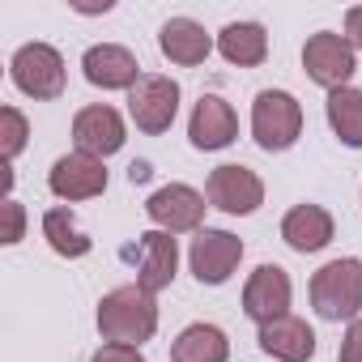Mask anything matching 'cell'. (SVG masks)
<instances>
[{
  "label": "cell",
  "mask_w": 362,
  "mask_h": 362,
  "mask_svg": "<svg viewBox=\"0 0 362 362\" xmlns=\"http://www.w3.org/2000/svg\"><path fill=\"white\" fill-rule=\"evenodd\" d=\"M98 332L107 345H145L158 332V303L141 286H119L98 303Z\"/></svg>",
  "instance_id": "cell-1"
},
{
  "label": "cell",
  "mask_w": 362,
  "mask_h": 362,
  "mask_svg": "<svg viewBox=\"0 0 362 362\" xmlns=\"http://www.w3.org/2000/svg\"><path fill=\"white\" fill-rule=\"evenodd\" d=\"M311 307L320 320H358L362 311V260L358 256H341V260H328L315 277H311Z\"/></svg>",
  "instance_id": "cell-2"
},
{
  "label": "cell",
  "mask_w": 362,
  "mask_h": 362,
  "mask_svg": "<svg viewBox=\"0 0 362 362\" xmlns=\"http://www.w3.org/2000/svg\"><path fill=\"white\" fill-rule=\"evenodd\" d=\"M252 136L260 149L281 153L303 136V107L286 90H260L252 103Z\"/></svg>",
  "instance_id": "cell-3"
},
{
  "label": "cell",
  "mask_w": 362,
  "mask_h": 362,
  "mask_svg": "<svg viewBox=\"0 0 362 362\" xmlns=\"http://www.w3.org/2000/svg\"><path fill=\"white\" fill-rule=\"evenodd\" d=\"M9 77H13V86L26 98H39V103L64 94V60H60V52L52 43H26V47H18L13 60H9Z\"/></svg>",
  "instance_id": "cell-4"
},
{
  "label": "cell",
  "mask_w": 362,
  "mask_h": 362,
  "mask_svg": "<svg viewBox=\"0 0 362 362\" xmlns=\"http://www.w3.org/2000/svg\"><path fill=\"white\" fill-rule=\"evenodd\" d=\"M303 69L315 86H324L328 94L332 90H345L349 77L358 73V56L349 47L345 35H332V30H320L303 43Z\"/></svg>",
  "instance_id": "cell-5"
},
{
  "label": "cell",
  "mask_w": 362,
  "mask_h": 362,
  "mask_svg": "<svg viewBox=\"0 0 362 362\" xmlns=\"http://www.w3.org/2000/svg\"><path fill=\"white\" fill-rule=\"evenodd\" d=\"M128 115H132V124H136L141 132H149V136L166 132V128L175 124V115H179V86H175L170 77H162V73H145V77L128 90Z\"/></svg>",
  "instance_id": "cell-6"
},
{
  "label": "cell",
  "mask_w": 362,
  "mask_h": 362,
  "mask_svg": "<svg viewBox=\"0 0 362 362\" xmlns=\"http://www.w3.org/2000/svg\"><path fill=\"white\" fill-rule=\"evenodd\" d=\"M205 197H209L214 209L243 218V214H256V209L264 205V184H260V175H256L252 166L226 162V166H218V170L209 175Z\"/></svg>",
  "instance_id": "cell-7"
},
{
  "label": "cell",
  "mask_w": 362,
  "mask_h": 362,
  "mask_svg": "<svg viewBox=\"0 0 362 362\" xmlns=\"http://www.w3.org/2000/svg\"><path fill=\"white\" fill-rule=\"evenodd\" d=\"M205 197L188 184H166L158 188L149 201H145V214L153 222V230H166V235H188V230H201L205 222Z\"/></svg>",
  "instance_id": "cell-8"
},
{
  "label": "cell",
  "mask_w": 362,
  "mask_h": 362,
  "mask_svg": "<svg viewBox=\"0 0 362 362\" xmlns=\"http://www.w3.org/2000/svg\"><path fill=\"white\" fill-rule=\"evenodd\" d=\"M188 260H192V273L201 286H222V281H230V273L243 260V239H235L230 230L205 226V230H197Z\"/></svg>",
  "instance_id": "cell-9"
},
{
  "label": "cell",
  "mask_w": 362,
  "mask_h": 362,
  "mask_svg": "<svg viewBox=\"0 0 362 362\" xmlns=\"http://www.w3.org/2000/svg\"><path fill=\"white\" fill-rule=\"evenodd\" d=\"M47 188H52V197H60V201H90V197H103V192H107V166H103V158H90V153H64V158L52 162Z\"/></svg>",
  "instance_id": "cell-10"
},
{
  "label": "cell",
  "mask_w": 362,
  "mask_h": 362,
  "mask_svg": "<svg viewBox=\"0 0 362 362\" xmlns=\"http://www.w3.org/2000/svg\"><path fill=\"white\" fill-rule=\"evenodd\" d=\"M290 298H294V286L281 264H260L243 286V311L256 324H273V320L290 315Z\"/></svg>",
  "instance_id": "cell-11"
},
{
  "label": "cell",
  "mask_w": 362,
  "mask_h": 362,
  "mask_svg": "<svg viewBox=\"0 0 362 362\" xmlns=\"http://www.w3.org/2000/svg\"><path fill=\"white\" fill-rule=\"evenodd\" d=\"M124 115L107 103H94V107H81L73 115V141H77V153H90V158H107L124 145Z\"/></svg>",
  "instance_id": "cell-12"
},
{
  "label": "cell",
  "mask_w": 362,
  "mask_h": 362,
  "mask_svg": "<svg viewBox=\"0 0 362 362\" xmlns=\"http://www.w3.org/2000/svg\"><path fill=\"white\" fill-rule=\"evenodd\" d=\"M239 136V115L235 107L222 98V94H201V103L192 107V119H188V141L205 153L214 149H226L230 141Z\"/></svg>",
  "instance_id": "cell-13"
},
{
  "label": "cell",
  "mask_w": 362,
  "mask_h": 362,
  "mask_svg": "<svg viewBox=\"0 0 362 362\" xmlns=\"http://www.w3.org/2000/svg\"><path fill=\"white\" fill-rule=\"evenodd\" d=\"M81 73L90 86L98 90H132L141 81V64L128 47L119 43H94L86 56H81Z\"/></svg>",
  "instance_id": "cell-14"
},
{
  "label": "cell",
  "mask_w": 362,
  "mask_h": 362,
  "mask_svg": "<svg viewBox=\"0 0 362 362\" xmlns=\"http://www.w3.org/2000/svg\"><path fill=\"white\" fill-rule=\"evenodd\" d=\"M175 269H179V243L175 235L166 230H145L141 235V273H136V286L145 294H158L175 281Z\"/></svg>",
  "instance_id": "cell-15"
},
{
  "label": "cell",
  "mask_w": 362,
  "mask_h": 362,
  "mask_svg": "<svg viewBox=\"0 0 362 362\" xmlns=\"http://www.w3.org/2000/svg\"><path fill=\"white\" fill-rule=\"evenodd\" d=\"M256 341L277 362H311V354H315V332L298 315H281L273 324H260V337Z\"/></svg>",
  "instance_id": "cell-16"
},
{
  "label": "cell",
  "mask_w": 362,
  "mask_h": 362,
  "mask_svg": "<svg viewBox=\"0 0 362 362\" xmlns=\"http://www.w3.org/2000/svg\"><path fill=\"white\" fill-rule=\"evenodd\" d=\"M158 47H162V56H166L170 64L192 69V64H205V60H209L214 39H209L205 26L192 22V18H170V22L162 26V35H158Z\"/></svg>",
  "instance_id": "cell-17"
},
{
  "label": "cell",
  "mask_w": 362,
  "mask_h": 362,
  "mask_svg": "<svg viewBox=\"0 0 362 362\" xmlns=\"http://www.w3.org/2000/svg\"><path fill=\"white\" fill-rule=\"evenodd\" d=\"M281 239L294 247V252H324L332 243V214L324 205H294L286 218H281Z\"/></svg>",
  "instance_id": "cell-18"
},
{
  "label": "cell",
  "mask_w": 362,
  "mask_h": 362,
  "mask_svg": "<svg viewBox=\"0 0 362 362\" xmlns=\"http://www.w3.org/2000/svg\"><path fill=\"white\" fill-rule=\"evenodd\" d=\"M230 341L218 324H188L170 345V362H226Z\"/></svg>",
  "instance_id": "cell-19"
},
{
  "label": "cell",
  "mask_w": 362,
  "mask_h": 362,
  "mask_svg": "<svg viewBox=\"0 0 362 362\" xmlns=\"http://www.w3.org/2000/svg\"><path fill=\"white\" fill-rule=\"evenodd\" d=\"M218 52H222L230 64H239V69H256V64H264V56H269V35H264L260 22H230V26L218 35Z\"/></svg>",
  "instance_id": "cell-20"
},
{
  "label": "cell",
  "mask_w": 362,
  "mask_h": 362,
  "mask_svg": "<svg viewBox=\"0 0 362 362\" xmlns=\"http://www.w3.org/2000/svg\"><path fill=\"white\" fill-rule=\"evenodd\" d=\"M324 111H328V124H332L337 141L349 145V149H362V90H354V86L332 90Z\"/></svg>",
  "instance_id": "cell-21"
},
{
  "label": "cell",
  "mask_w": 362,
  "mask_h": 362,
  "mask_svg": "<svg viewBox=\"0 0 362 362\" xmlns=\"http://www.w3.org/2000/svg\"><path fill=\"white\" fill-rule=\"evenodd\" d=\"M43 239L52 243V252L56 256H64V260H81V256H90V235L73 222V214L69 209H47L43 214Z\"/></svg>",
  "instance_id": "cell-22"
},
{
  "label": "cell",
  "mask_w": 362,
  "mask_h": 362,
  "mask_svg": "<svg viewBox=\"0 0 362 362\" xmlns=\"http://www.w3.org/2000/svg\"><path fill=\"white\" fill-rule=\"evenodd\" d=\"M26 136H30V128H26V115L18 107L0 111V153H5V162H13L26 149Z\"/></svg>",
  "instance_id": "cell-23"
},
{
  "label": "cell",
  "mask_w": 362,
  "mask_h": 362,
  "mask_svg": "<svg viewBox=\"0 0 362 362\" xmlns=\"http://www.w3.org/2000/svg\"><path fill=\"white\" fill-rule=\"evenodd\" d=\"M26 230V209L18 201H5V235H0V243H18Z\"/></svg>",
  "instance_id": "cell-24"
},
{
  "label": "cell",
  "mask_w": 362,
  "mask_h": 362,
  "mask_svg": "<svg viewBox=\"0 0 362 362\" xmlns=\"http://www.w3.org/2000/svg\"><path fill=\"white\" fill-rule=\"evenodd\" d=\"M341 362H362V320H354L349 328H345V337H341V354H337Z\"/></svg>",
  "instance_id": "cell-25"
},
{
  "label": "cell",
  "mask_w": 362,
  "mask_h": 362,
  "mask_svg": "<svg viewBox=\"0 0 362 362\" xmlns=\"http://www.w3.org/2000/svg\"><path fill=\"white\" fill-rule=\"evenodd\" d=\"M90 362H145V354L136 345H103Z\"/></svg>",
  "instance_id": "cell-26"
},
{
  "label": "cell",
  "mask_w": 362,
  "mask_h": 362,
  "mask_svg": "<svg viewBox=\"0 0 362 362\" xmlns=\"http://www.w3.org/2000/svg\"><path fill=\"white\" fill-rule=\"evenodd\" d=\"M345 39H349L354 52H362V5H354V9L345 13Z\"/></svg>",
  "instance_id": "cell-27"
}]
</instances>
